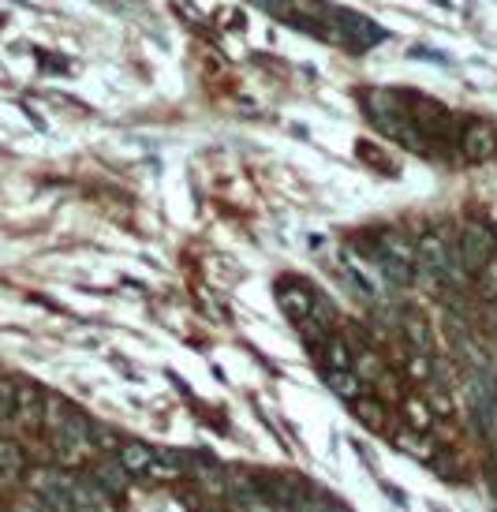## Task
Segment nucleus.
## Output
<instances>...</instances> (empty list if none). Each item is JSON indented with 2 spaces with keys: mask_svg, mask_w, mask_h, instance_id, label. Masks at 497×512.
I'll list each match as a JSON object with an SVG mask.
<instances>
[{
  "mask_svg": "<svg viewBox=\"0 0 497 512\" xmlns=\"http://www.w3.org/2000/svg\"><path fill=\"white\" fill-rule=\"evenodd\" d=\"M251 4L281 19L284 27L310 34V38H322V41H333V46L351 49V53H363L385 38L382 27H375L359 12L333 4V0H251Z\"/></svg>",
  "mask_w": 497,
  "mask_h": 512,
  "instance_id": "obj_1",
  "label": "nucleus"
},
{
  "mask_svg": "<svg viewBox=\"0 0 497 512\" xmlns=\"http://www.w3.org/2000/svg\"><path fill=\"white\" fill-rule=\"evenodd\" d=\"M49 438H53V449H56L60 464H79L82 457L94 449V426L82 419L79 412H72L64 422H56L49 431Z\"/></svg>",
  "mask_w": 497,
  "mask_h": 512,
  "instance_id": "obj_2",
  "label": "nucleus"
},
{
  "mask_svg": "<svg viewBox=\"0 0 497 512\" xmlns=\"http://www.w3.org/2000/svg\"><path fill=\"white\" fill-rule=\"evenodd\" d=\"M30 490H34V501H41L49 512H75L72 479H64L60 472H34Z\"/></svg>",
  "mask_w": 497,
  "mask_h": 512,
  "instance_id": "obj_3",
  "label": "nucleus"
},
{
  "mask_svg": "<svg viewBox=\"0 0 497 512\" xmlns=\"http://www.w3.org/2000/svg\"><path fill=\"white\" fill-rule=\"evenodd\" d=\"M490 259H493V236H490V228L468 225V228H464V240H460V262H464V269L479 273V269H486Z\"/></svg>",
  "mask_w": 497,
  "mask_h": 512,
  "instance_id": "obj_4",
  "label": "nucleus"
},
{
  "mask_svg": "<svg viewBox=\"0 0 497 512\" xmlns=\"http://www.w3.org/2000/svg\"><path fill=\"white\" fill-rule=\"evenodd\" d=\"M460 146H464V154H468L471 161H486V158L497 154V135H493L490 124H468Z\"/></svg>",
  "mask_w": 497,
  "mask_h": 512,
  "instance_id": "obj_5",
  "label": "nucleus"
},
{
  "mask_svg": "<svg viewBox=\"0 0 497 512\" xmlns=\"http://www.w3.org/2000/svg\"><path fill=\"white\" fill-rule=\"evenodd\" d=\"M416 259H419V266H423L426 273H438V277L452 269L449 247L442 243V236H423V240L416 243Z\"/></svg>",
  "mask_w": 497,
  "mask_h": 512,
  "instance_id": "obj_6",
  "label": "nucleus"
},
{
  "mask_svg": "<svg viewBox=\"0 0 497 512\" xmlns=\"http://www.w3.org/2000/svg\"><path fill=\"white\" fill-rule=\"evenodd\" d=\"M281 303H284L288 318L307 322L310 311H315V292H310L307 285H299V281H288V285H281Z\"/></svg>",
  "mask_w": 497,
  "mask_h": 512,
  "instance_id": "obj_7",
  "label": "nucleus"
},
{
  "mask_svg": "<svg viewBox=\"0 0 497 512\" xmlns=\"http://www.w3.org/2000/svg\"><path fill=\"white\" fill-rule=\"evenodd\" d=\"M157 460V449H150V445H142V441H128L120 449V467L128 475H139V479H147L150 475V467Z\"/></svg>",
  "mask_w": 497,
  "mask_h": 512,
  "instance_id": "obj_8",
  "label": "nucleus"
},
{
  "mask_svg": "<svg viewBox=\"0 0 497 512\" xmlns=\"http://www.w3.org/2000/svg\"><path fill=\"white\" fill-rule=\"evenodd\" d=\"M41 412H46V397H41L34 386H19V400H15V419L23 426H38Z\"/></svg>",
  "mask_w": 497,
  "mask_h": 512,
  "instance_id": "obj_9",
  "label": "nucleus"
},
{
  "mask_svg": "<svg viewBox=\"0 0 497 512\" xmlns=\"http://www.w3.org/2000/svg\"><path fill=\"white\" fill-rule=\"evenodd\" d=\"M23 467H27L23 449H19L15 441H0V482L19 479V475H23Z\"/></svg>",
  "mask_w": 497,
  "mask_h": 512,
  "instance_id": "obj_10",
  "label": "nucleus"
},
{
  "mask_svg": "<svg viewBox=\"0 0 497 512\" xmlns=\"http://www.w3.org/2000/svg\"><path fill=\"white\" fill-rule=\"evenodd\" d=\"M325 386L333 389L344 400H356L363 397V381L356 378V371H325Z\"/></svg>",
  "mask_w": 497,
  "mask_h": 512,
  "instance_id": "obj_11",
  "label": "nucleus"
},
{
  "mask_svg": "<svg viewBox=\"0 0 497 512\" xmlns=\"http://www.w3.org/2000/svg\"><path fill=\"white\" fill-rule=\"evenodd\" d=\"M351 404H356V415L370 426V431H382L385 426V408L378 404V397H356Z\"/></svg>",
  "mask_w": 497,
  "mask_h": 512,
  "instance_id": "obj_12",
  "label": "nucleus"
},
{
  "mask_svg": "<svg viewBox=\"0 0 497 512\" xmlns=\"http://www.w3.org/2000/svg\"><path fill=\"white\" fill-rule=\"evenodd\" d=\"M123 479H128V472L120 467V460H116V464H97V472H94V482L105 490V494H120Z\"/></svg>",
  "mask_w": 497,
  "mask_h": 512,
  "instance_id": "obj_13",
  "label": "nucleus"
},
{
  "mask_svg": "<svg viewBox=\"0 0 497 512\" xmlns=\"http://www.w3.org/2000/svg\"><path fill=\"white\" fill-rule=\"evenodd\" d=\"M325 363H329V371H348L351 367V352H348V340L333 337L325 345Z\"/></svg>",
  "mask_w": 497,
  "mask_h": 512,
  "instance_id": "obj_14",
  "label": "nucleus"
},
{
  "mask_svg": "<svg viewBox=\"0 0 497 512\" xmlns=\"http://www.w3.org/2000/svg\"><path fill=\"white\" fill-rule=\"evenodd\" d=\"M15 400H19V386L8 378H0V422L15 419Z\"/></svg>",
  "mask_w": 497,
  "mask_h": 512,
  "instance_id": "obj_15",
  "label": "nucleus"
},
{
  "mask_svg": "<svg viewBox=\"0 0 497 512\" xmlns=\"http://www.w3.org/2000/svg\"><path fill=\"white\" fill-rule=\"evenodd\" d=\"M378 374H382V363H378L375 355H370V352H366V355H359V367H356V378L363 381V378H378Z\"/></svg>",
  "mask_w": 497,
  "mask_h": 512,
  "instance_id": "obj_16",
  "label": "nucleus"
},
{
  "mask_svg": "<svg viewBox=\"0 0 497 512\" xmlns=\"http://www.w3.org/2000/svg\"><path fill=\"white\" fill-rule=\"evenodd\" d=\"M486 266H490V269H486V292H490V295H497V262L490 259Z\"/></svg>",
  "mask_w": 497,
  "mask_h": 512,
  "instance_id": "obj_17",
  "label": "nucleus"
},
{
  "mask_svg": "<svg viewBox=\"0 0 497 512\" xmlns=\"http://www.w3.org/2000/svg\"><path fill=\"white\" fill-rule=\"evenodd\" d=\"M15 512H49L46 505H41V501H27V505H19Z\"/></svg>",
  "mask_w": 497,
  "mask_h": 512,
  "instance_id": "obj_18",
  "label": "nucleus"
},
{
  "mask_svg": "<svg viewBox=\"0 0 497 512\" xmlns=\"http://www.w3.org/2000/svg\"><path fill=\"white\" fill-rule=\"evenodd\" d=\"M408 408H411V415H416V426H426V412L419 408V404H408Z\"/></svg>",
  "mask_w": 497,
  "mask_h": 512,
  "instance_id": "obj_19",
  "label": "nucleus"
},
{
  "mask_svg": "<svg viewBox=\"0 0 497 512\" xmlns=\"http://www.w3.org/2000/svg\"><path fill=\"white\" fill-rule=\"evenodd\" d=\"M493 400H497V393H493Z\"/></svg>",
  "mask_w": 497,
  "mask_h": 512,
  "instance_id": "obj_20",
  "label": "nucleus"
}]
</instances>
